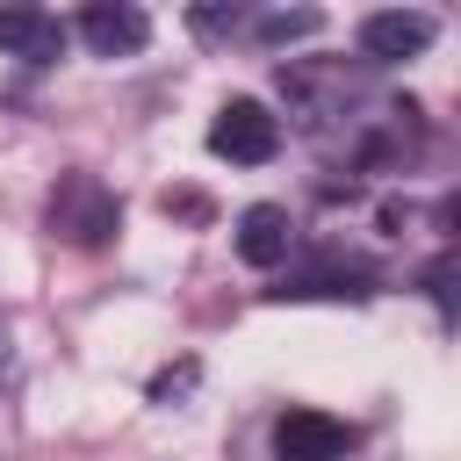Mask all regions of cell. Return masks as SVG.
Here are the masks:
<instances>
[{
    "mask_svg": "<svg viewBox=\"0 0 461 461\" xmlns=\"http://www.w3.org/2000/svg\"><path fill=\"white\" fill-rule=\"evenodd\" d=\"M79 43H86L94 58H137V50L151 43V14L130 7V0H94V7L79 14Z\"/></svg>",
    "mask_w": 461,
    "mask_h": 461,
    "instance_id": "obj_5",
    "label": "cell"
},
{
    "mask_svg": "<svg viewBox=\"0 0 461 461\" xmlns=\"http://www.w3.org/2000/svg\"><path fill=\"white\" fill-rule=\"evenodd\" d=\"M317 29H324L317 7H288V14H259V22H252V36L274 43V50H281V43H303V36H317Z\"/></svg>",
    "mask_w": 461,
    "mask_h": 461,
    "instance_id": "obj_9",
    "label": "cell"
},
{
    "mask_svg": "<svg viewBox=\"0 0 461 461\" xmlns=\"http://www.w3.org/2000/svg\"><path fill=\"white\" fill-rule=\"evenodd\" d=\"M346 447H353V425L331 418V411L295 403V411L274 418V454L281 461H346Z\"/></svg>",
    "mask_w": 461,
    "mask_h": 461,
    "instance_id": "obj_3",
    "label": "cell"
},
{
    "mask_svg": "<svg viewBox=\"0 0 461 461\" xmlns=\"http://www.w3.org/2000/svg\"><path fill=\"white\" fill-rule=\"evenodd\" d=\"M274 295H353L360 303V295H375V267L353 259V252H317V259L288 267V281Z\"/></svg>",
    "mask_w": 461,
    "mask_h": 461,
    "instance_id": "obj_6",
    "label": "cell"
},
{
    "mask_svg": "<svg viewBox=\"0 0 461 461\" xmlns=\"http://www.w3.org/2000/svg\"><path fill=\"white\" fill-rule=\"evenodd\" d=\"M187 29H194V36H223V29H238V7H194Z\"/></svg>",
    "mask_w": 461,
    "mask_h": 461,
    "instance_id": "obj_10",
    "label": "cell"
},
{
    "mask_svg": "<svg viewBox=\"0 0 461 461\" xmlns=\"http://www.w3.org/2000/svg\"><path fill=\"white\" fill-rule=\"evenodd\" d=\"M209 151L230 166H267L281 151V115H267L259 101H223L209 122Z\"/></svg>",
    "mask_w": 461,
    "mask_h": 461,
    "instance_id": "obj_2",
    "label": "cell"
},
{
    "mask_svg": "<svg viewBox=\"0 0 461 461\" xmlns=\"http://www.w3.org/2000/svg\"><path fill=\"white\" fill-rule=\"evenodd\" d=\"M43 223H50V238H65V245H108L115 238V223H122V202H115V187L108 180H94V173H65L58 187H50V209H43Z\"/></svg>",
    "mask_w": 461,
    "mask_h": 461,
    "instance_id": "obj_1",
    "label": "cell"
},
{
    "mask_svg": "<svg viewBox=\"0 0 461 461\" xmlns=\"http://www.w3.org/2000/svg\"><path fill=\"white\" fill-rule=\"evenodd\" d=\"M432 36H439V22H432L425 7H382V14L360 22V50H367L375 65H403V58L432 50Z\"/></svg>",
    "mask_w": 461,
    "mask_h": 461,
    "instance_id": "obj_4",
    "label": "cell"
},
{
    "mask_svg": "<svg viewBox=\"0 0 461 461\" xmlns=\"http://www.w3.org/2000/svg\"><path fill=\"white\" fill-rule=\"evenodd\" d=\"M288 252H295L288 209H281V202H252V209L238 216V259H245V267H288Z\"/></svg>",
    "mask_w": 461,
    "mask_h": 461,
    "instance_id": "obj_8",
    "label": "cell"
},
{
    "mask_svg": "<svg viewBox=\"0 0 461 461\" xmlns=\"http://www.w3.org/2000/svg\"><path fill=\"white\" fill-rule=\"evenodd\" d=\"M0 50L22 65H58L65 58V22L43 7H0Z\"/></svg>",
    "mask_w": 461,
    "mask_h": 461,
    "instance_id": "obj_7",
    "label": "cell"
}]
</instances>
